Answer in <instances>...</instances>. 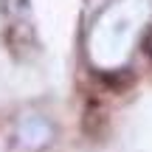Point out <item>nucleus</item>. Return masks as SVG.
<instances>
[{
    "mask_svg": "<svg viewBox=\"0 0 152 152\" xmlns=\"http://www.w3.org/2000/svg\"><path fill=\"white\" fill-rule=\"evenodd\" d=\"M51 138H54V127L42 115H26L17 124V144L23 149H31V152L42 149V147L51 144Z\"/></svg>",
    "mask_w": 152,
    "mask_h": 152,
    "instance_id": "obj_1",
    "label": "nucleus"
}]
</instances>
